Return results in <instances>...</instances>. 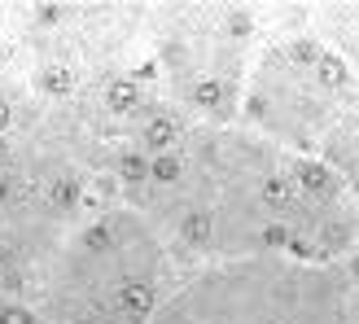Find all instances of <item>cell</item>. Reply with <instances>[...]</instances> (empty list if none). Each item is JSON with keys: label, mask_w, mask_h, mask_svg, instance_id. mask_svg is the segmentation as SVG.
Returning <instances> with one entry per match:
<instances>
[{"label": "cell", "mask_w": 359, "mask_h": 324, "mask_svg": "<svg viewBox=\"0 0 359 324\" xmlns=\"http://www.w3.org/2000/svg\"><path fill=\"white\" fill-rule=\"evenodd\" d=\"M311 70H316V88H329V93H337V88L351 83V66L337 58V53H320Z\"/></svg>", "instance_id": "1"}]
</instances>
